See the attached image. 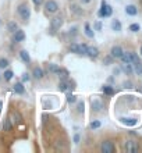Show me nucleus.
Segmentation results:
<instances>
[{"label":"nucleus","instance_id":"obj_4","mask_svg":"<svg viewBox=\"0 0 142 153\" xmlns=\"http://www.w3.org/2000/svg\"><path fill=\"white\" fill-rule=\"evenodd\" d=\"M100 150H102V153H113L114 152V145L111 141H103L100 145Z\"/></svg>","mask_w":142,"mask_h":153},{"label":"nucleus","instance_id":"obj_29","mask_svg":"<svg viewBox=\"0 0 142 153\" xmlns=\"http://www.w3.org/2000/svg\"><path fill=\"white\" fill-rule=\"evenodd\" d=\"M130 56H131V63H132V64H135V63H138V61H139V57L137 56V53L130 52Z\"/></svg>","mask_w":142,"mask_h":153},{"label":"nucleus","instance_id":"obj_8","mask_svg":"<svg viewBox=\"0 0 142 153\" xmlns=\"http://www.w3.org/2000/svg\"><path fill=\"white\" fill-rule=\"evenodd\" d=\"M61 25H63V18H61V17H55V18L52 20V22H50V28H52L53 31H57Z\"/></svg>","mask_w":142,"mask_h":153},{"label":"nucleus","instance_id":"obj_11","mask_svg":"<svg viewBox=\"0 0 142 153\" xmlns=\"http://www.w3.org/2000/svg\"><path fill=\"white\" fill-rule=\"evenodd\" d=\"M87 56H89L91 59H96V57L99 56L98 47H95V46H88V49H87Z\"/></svg>","mask_w":142,"mask_h":153},{"label":"nucleus","instance_id":"obj_32","mask_svg":"<svg viewBox=\"0 0 142 153\" xmlns=\"http://www.w3.org/2000/svg\"><path fill=\"white\" fill-rule=\"evenodd\" d=\"M9 66V60L7 59H0V68H7Z\"/></svg>","mask_w":142,"mask_h":153},{"label":"nucleus","instance_id":"obj_23","mask_svg":"<svg viewBox=\"0 0 142 153\" xmlns=\"http://www.w3.org/2000/svg\"><path fill=\"white\" fill-rule=\"evenodd\" d=\"M102 90H103V93L107 95V96H111V95L114 93V89L110 86V85H105V86L102 88Z\"/></svg>","mask_w":142,"mask_h":153},{"label":"nucleus","instance_id":"obj_15","mask_svg":"<svg viewBox=\"0 0 142 153\" xmlns=\"http://www.w3.org/2000/svg\"><path fill=\"white\" fill-rule=\"evenodd\" d=\"M84 33L87 35V36L89 38V39H92V38L95 36V32L92 31V28H91V25H89L88 22L85 24V25H84Z\"/></svg>","mask_w":142,"mask_h":153},{"label":"nucleus","instance_id":"obj_10","mask_svg":"<svg viewBox=\"0 0 142 153\" xmlns=\"http://www.w3.org/2000/svg\"><path fill=\"white\" fill-rule=\"evenodd\" d=\"M14 42H22V41H25V32L22 31V29H17L15 32H14Z\"/></svg>","mask_w":142,"mask_h":153},{"label":"nucleus","instance_id":"obj_27","mask_svg":"<svg viewBox=\"0 0 142 153\" xmlns=\"http://www.w3.org/2000/svg\"><path fill=\"white\" fill-rule=\"evenodd\" d=\"M134 70H135V73H137L138 75H142V63L141 61H138V63L134 64Z\"/></svg>","mask_w":142,"mask_h":153},{"label":"nucleus","instance_id":"obj_14","mask_svg":"<svg viewBox=\"0 0 142 153\" xmlns=\"http://www.w3.org/2000/svg\"><path fill=\"white\" fill-rule=\"evenodd\" d=\"M20 59H21L25 64H29V63H31V56H29V53H28L27 50H21V52H20Z\"/></svg>","mask_w":142,"mask_h":153},{"label":"nucleus","instance_id":"obj_33","mask_svg":"<svg viewBox=\"0 0 142 153\" xmlns=\"http://www.w3.org/2000/svg\"><path fill=\"white\" fill-rule=\"evenodd\" d=\"M59 68H60V67L57 66V64H50V66H49V70H50V73H55V74H57Z\"/></svg>","mask_w":142,"mask_h":153},{"label":"nucleus","instance_id":"obj_18","mask_svg":"<svg viewBox=\"0 0 142 153\" xmlns=\"http://www.w3.org/2000/svg\"><path fill=\"white\" fill-rule=\"evenodd\" d=\"M120 120L123 124H125V125H128V127H134V125L137 124V120H135V118H124V117H123Z\"/></svg>","mask_w":142,"mask_h":153},{"label":"nucleus","instance_id":"obj_30","mask_svg":"<svg viewBox=\"0 0 142 153\" xmlns=\"http://www.w3.org/2000/svg\"><path fill=\"white\" fill-rule=\"evenodd\" d=\"M139 28H141V27H139V24H131L128 29H130L131 32H138V31H139Z\"/></svg>","mask_w":142,"mask_h":153},{"label":"nucleus","instance_id":"obj_41","mask_svg":"<svg viewBox=\"0 0 142 153\" xmlns=\"http://www.w3.org/2000/svg\"><path fill=\"white\" fill-rule=\"evenodd\" d=\"M73 139H74V143H78V142H79V135H78V134H75Z\"/></svg>","mask_w":142,"mask_h":153},{"label":"nucleus","instance_id":"obj_3","mask_svg":"<svg viewBox=\"0 0 142 153\" xmlns=\"http://www.w3.org/2000/svg\"><path fill=\"white\" fill-rule=\"evenodd\" d=\"M45 10H46V13H49V14H55V13H57V10H59V4L56 3L55 0H47V1L45 3Z\"/></svg>","mask_w":142,"mask_h":153},{"label":"nucleus","instance_id":"obj_43","mask_svg":"<svg viewBox=\"0 0 142 153\" xmlns=\"http://www.w3.org/2000/svg\"><path fill=\"white\" fill-rule=\"evenodd\" d=\"M81 1H82V3H85V4H87V3H91V1H92V0H81Z\"/></svg>","mask_w":142,"mask_h":153},{"label":"nucleus","instance_id":"obj_21","mask_svg":"<svg viewBox=\"0 0 142 153\" xmlns=\"http://www.w3.org/2000/svg\"><path fill=\"white\" fill-rule=\"evenodd\" d=\"M92 109L95 110V111H100V110L103 109V103L99 102V100H93L92 102Z\"/></svg>","mask_w":142,"mask_h":153},{"label":"nucleus","instance_id":"obj_17","mask_svg":"<svg viewBox=\"0 0 142 153\" xmlns=\"http://www.w3.org/2000/svg\"><path fill=\"white\" fill-rule=\"evenodd\" d=\"M125 13H127L128 15H137V14H138V9H137L135 6L130 4V6L125 7Z\"/></svg>","mask_w":142,"mask_h":153},{"label":"nucleus","instance_id":"obj_1","mask_svg":"<svg viewBox=\"0 0 142 153\" xmlns=\"http://www.w3.org/2000/svg\"><path fill=\"white\" fill-rule=\"evenodd\" d=\"M113 14V9L106 4V1L105 0H102V7L99 9L98 11V15L99 17H110Z\"/></svg>","mask_w":142,"mask_h":153},{"label":"nucleus","instance_id":"obj_24","mask_svg":"<svg viewBox=\"0 0 142 153\" xmlns=\"http://www.w3.org/2000/svg\"><path fill=\"white\" fill-rule=\"evenodd\" d=\"M13 121H14L15 124H21L22 122V116L18 113V111H15V113L13 114Z\"/></svg>","mask_w":142,"mask_h":153},{"label":"nucleus","instance_id":"obj_26","mask_svg":"<svg viewBox=\"0 0 142 153\" xmlns=\"http://www.w3.org/2000/svg\"><path fill=\"white\" fill-rule=\"evenodd\" d=\"M13 76H14V73H13L11 70H6V71H4V74H3V78H4L6 81H10Z\"/></svg>","mask_w":142,"mask_h":153},{"label":"nucleus","instance_id":"obj_45","mask_svg":"<svg viewBox=\"0 0 142 153\" xmlns=\"http://www.w3.org/2000/svg\"><path fill=\"white\" fill-rule=\"evenodd\" d=\"M141 55H142V46H141Z\"/></svg>","mask_w":142,"mask_h":153},{"label":"nucleus","instance_id":"obj_35","mask_svg":"<svg viewBox=\"0 0 142 153\" xmlns=\"http://www.w3.org/2000/svg\"><path fill=\"white\" fill-rule=\"evenodd\" d=\"M111 61H113V57H111V56H106V57H105V60H103V63H105L106 66H109Z\"/></svg>","mask_w":142,"mask_h":153},{"label":"nucleus","instance_id":"obj_22","mask_svg":"<svg viewBox=\"0 0 142 153\" xmlns=\"http://www.w3.org/2000/svg\"><path fill=\"white\" fill-rule=\"evenodd\" d=\"M120 60L123 61V63H124V64H127V63H131V56H130V52H128V53H124V52H123V55H121Z\"/></svg>","mask_w":142,"mask_h":153},{"label":"nucleus","instance_id":"obj_39","mask_svg":"<svg viewBox=\"0 0 142 153\" xmlns=\"http://www.w3.org/2000/svg\"><path fill=\"white\" fill-rule=\"evenodd\" d=\"M32 3L35 6H42V4H43V0H32Z\"/></svg>","mask_w":142,"mask_h":153},{"label":"nucleus","instance_id":"obj_9","mask_svg":"<svg viewBox=\"0 0 142 153\" xmlns=\"http://www.w3.org/2000/svg\"><path fill=\"white\" fill-rule=\"evenodd\" d=\"M121 55H123V49H121L120 46H113V47H111L110 56H111L113 59H120Z\"/></svg>","mask_w":142,"mask_h":153},{"label":"nucleus","instance_id":"obj_19","mask_svg":"<svg viewBox=\"0 0 142 153\" xmlns=\"http://www.w3.org/2000/svg\"><path fill=\"white\" fill-rule=\"evenodd\" d=\"M111 29L116 31V32H120L121 31V22L119 21V20H113V22H111Z\"/></svg>","mask_w":142,"mask_h":153},{"label":"nucleus","instance_id":"obj_40","mask_svg":"<svg viewBox=\"0 0 142 153\" xmlns=\"http://www.w3.org/2000/svg\"><path fill=\"white\" fill-rule=\"evenodd\" d=\"M22 81H24V82H27V81H29V74H27V73H24V75H22Z\"/></svg>","mask_w":142,"mask_h":153},{"label":"nucleus","instance_id":"obj_12","mask_svg":"<svg viewBox=\"0 0 142 153\" xmlns=\"http://www.w3.org/2000/svg\"><path fill=\"white\" fill-rule=\"evenodd\" d=\"M13 90H14L17 95H24V93H25V86H24L22 82H17V84H14Z\"/></svg>","mask_w":142,"mask_h":153},{"label":"nucleus","instance_id":"obj_38","mask_svg":"<svg viewBox=\"0 0 142 153\" xmlns=\"http://www.w3.org/2000/svg\"><path fill=\"white\" fill-rule=\"evenodd\" d=\"M102 29V22H95V31H100Z\"/></svg>","mask_w":142,"mask_h":153},{"label":"nucleus","instance_id":"obj_25","mask_svg":"<svg viewBox=\"0 0 142 153\" xmlns=\"http://www.w3.org/2000/svg\"><path fill=\"white\" fill-rule=\"evenodd\" d=\"M123 71H124L125 74H132L134 68H132L131 63H127V64H124V66H123Z\"/></svg>","mask_w":142,"mask_h":153},{"label":"nucleus","instance_id":"obj_31","mask_svg":"<svg viewBox=\"0 0 142 153\" xmlns=\"http://www.w3.org/2000/svg\"><path fill=\"white\" fill-rule=\"evenodd\" d=\"M100 125H102V122H100L99 120H95V121L91 122V128H92V130H96V128H99Z\"/></svg>","mask_w":142,"mask_h":153},{"label":"nucleus","instance_id":"obj_16","mask_svg":"<svg viewBox=\"0 0 142 153\" xmlns=\"http://www.w3.org/2000/svg\"><path fill=\"white\" fill-rule=\"evenodd\" d=\"M11 130H13V121H11L10 118H6L4 122H3V131L10 132Z\"/></svg>","mask_w":142,"mask_h":153},{"label":"nucleus","instance_id":"obj_42","mask_svg":"<svg viewBox=\"0 0 142 153\" xmlns=\"http://www.w3.org/2000/svg\"><path fill=\"white\" fill-rule=\"evenodd\" d=\"M124 86L125 88H131V84H130V82H125V84H124Z\"/></svg>","mask_w":142,"mask_h":153},{"label":"nucleus","instance_id":"obj_13","mask_svg":"<svg viewBox=\"0 0 142 153\" xmlns=\"http://www.w3.org/2000/svg\"><path fill=\"white\" fill-rule=\"evenodd\" d=\"M43 75H45L43 68H41V67H35V68H33L32 76L35 79H41V78H43Z\"/></svg>","mask_w":142,"mask_h":153},{"label":"nucleus","instance_id":"obj_20","mask_svg":"<svg viewBox=\"0 0 142 153\" xmlns=\"http://www.w3.org/2000/svg\"><path fill=\"white\" fill-rule=\"evenodd\" d=\"M7 29L10 31L11 33H14L17 29H18V25H17V22L15 21H10L9 24H7Z\"/></svg>","mask_w":142,"mask_h":153},{"label":"nucleus","instance_id":"obj_34","mask_svg":"<svg viewBox=\"0 0 142 153\" xmlns=\"http://www.w3.org/2000/svg\"><path fill=\"white\" fill-rule=\"evenodd\" d=\"M77 33H78V27H73V28L70 29L68 35H70V36H75Z\"/></svg>","mask_w":142,"mask_h":153},{"label":"nucleus","instance_id":"obj_46","mask_svg":"<svg viewBox=\"0 0 142 153\" xmlns=\"http://www.w3.org/2000/svg\"><path fill=\"white\" fill-rule=\"evenodd\" d=\"M0 25H1V20H0Z\"/></svg>","mask_w":142,"mask_h":153},{"label":"nucleus","instance_id":"obj_5","mask_svg":"<svg viewBox=\"0 0 142 153\" xmlns=\"http://www.w3.org/2000/svg\"><path fill=\"white\" fill-rule=\"evenodd\" d=\"M59 89H60L61 92H67L68 89H74V84H73V82H67V79H63V81H60V84H59Z\"/></svg>","mask_w":142,"mask_h":153},{"label":"nucleus","instance_id":"obj_36","mask_svg":"<svg viewBox=\"0 0 142 153\" xmlns=\"http://www.w3.org/2000/svg\"><path fill=\"white\" fill-rule=\"evenodd\" d=\"M71 9H73V11H74V13H78V14H81V13H82V11H81V9H79L78 6H75V4H73V6H71Z\"/></svg>","mask_w":142,"mask_h":153},{"label":"nucleus","instance_id":"obj_2","mask_svg":"<svg viewBox=\"0 0 142 153\" xmlns=\"http://www.w3.org/2000/svg\"><path fill=\"white\" fill-rule=\"evenodd\" d=\"M17 11H18V15L21 17L24 21H28V20H29V17H31V11H29V9H28L25 4H20Z\"/></svg>","mask_w":142,"mask_h":153},{"label":"nucleus","instance_id":"obj_6","mask_svg":"<svg viewBox=\"0 0 142 153\" xmlns=\"http://www.w3.org/2000/svg\"><path fill=\"white\" fill-rule=\"evenodd\" d=\"M125 150L128 153H137L138 152V145L134 141H127L125 142Z\"/></svg>","mask_w":142,"mask_h":153},{"label":"nucleus","instance_id":"obj_28","mask_svg":"<svg viewBox=\"0 0 142 153\" xmlns=\"http://www.w3.org/2000/svg\"><path fill=\"white\" fill-rule=\"evenodd\" d=\"M67 102H68L70 104H71V103H75V102H77V96H75V95H73V93H68V95H67Z\"/></svg>","mask_w":142,"mask_h":153},{"label":"nucleus","instance_id":"obj_7","mask_svg":"<svg viewBox=\"0 0 142 153\" xmlns=\"http://www.w3.org/2000/svg\"><path fill=\"white\" fill-rule=\"evenodd\" d=\"M68 49H70V52L71 53H75V55H84V52H82V46L81 45L75 43V42H73V43L68 46Z\"/></svg>","mask_w":142,"mask_h":153},{"label":"nucleus","instance_id":"obj_37","mask_svg":"<svg viewBox=\"0 0 142 153\" xmlns=\"http://www.w3.org/2000/svg\"><path fill=\"white\" fill-rule=\"evenodd\" d=\"M78 111H79V113H84V102H79V103H78Z\"/></svg>","mask_w":142,"mask_h":153},{"label":"nucleus","instance_id":"obj_44","mask_svg":"<svg viewBox=\"0 0 142 153\" xmlns=\"http://www.w3.org/2000/svg\"><path fill=\"white\" fill-rule=\"evenodd\" d=\"M1 106H3V103H1V100H0V111H1Z\"/></svg>","mask_w":142,"mask_h":153}]
</instances>
